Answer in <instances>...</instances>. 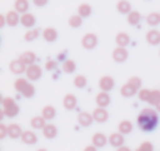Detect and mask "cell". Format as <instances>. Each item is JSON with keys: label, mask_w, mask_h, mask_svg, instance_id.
I'll list each match as a JSON object with an SVG mask.
<instances>
[{"label": "cell", "mask_w": 160, "mask_h": 151, "mask_svg": "<svg viewBox=\"0 0 160 151\" xmlns=\"http://www.w3.org/2000/svg\"><path fill=\"white\" fill-rule=\"evenodd\" d=\"M137 123H138V128L144 132H151L157 128L158 124V115L154 109L151 107H146L143 109L140 113H138V118H137Z\"/></svg>", "instance_id": "6da1fadb"}, {"label": "cell", "mask_w": 160, "mask_h": 151, "mask_svg": "<svg viewBox=\"0 0 160 151\" xmlns=\"http://www.w3.org/2000/svg\"><path fill=\"white\" fill-rule=\"evenodd\" d=\"M2 107H3L2 110H3L5 117H8V118H13L19 113V106L13 98H3L2 99Z\"/></svg>", "instance_id": "7a4b0ae2"}, {"label": "cell", "mask_w": 160, "mask_h": 151, "mask_svg": "<svg viewBox=\"0 0 160 151\" xmlns=\"http://www.w3.org/2000/svg\"><path fill=\"white\" fill-rule=\"evenodd\" d=\"M25 76H27V79H28L30 82H36L38 79H41V76H42V68L35 63V65H32V66L27 68Z\"/></svg>", "instance_id": "3957f363"}, {"label": "cell", "mask_w": 160, "mask_h": 151, "mask_svg": "<svg viewBox=\"0 0 160 151\" xmlns=\"http://www.w3.org/2000/svg\"><path fill=\"white\" fill-rule=\"evenodd\" d=\"M115 87V79L112 76H104V77L99 79V88L101 91H110Z\"/></svg>", "instance_id": "277c9868"}, {"label": "cell", "mask_w": 160, "mask_h": 151, "mask_svg": "<svg viewBox=\"0 0 160 151\" xmlns=\"http://www.w3.org/2000/svg\"><path fill=\"white\" fill-rule=\"evenodd\" d=\"M82 46H83L85 49H88V50L94 49V47L98 46V36H96L94 33H87V35L82 38Z\"/></svg>", "instance_id": "5b68a950"}, {"label": "cell", "mask_w": 160, "mask_h": 151, "mask_svg": "<svg viewBox=\"0 0 160 151\" xmlns=\"http://www.w3.org/2000/svg\"><path fill=\"white\" fill-rule=\"evenodd\" d=\"M5 16H7V25H10V27H16L18 24H21V16H22V14H19L16 10L8 11Z\"/></svg>", "instance_id": "8992f818"}, {"label": "cell", "mask_w": 160, "mask_h": 151, "mask_svg": "<svg viewBox=\"0 0 160 151\" xmlns=\"http://www.w3.org/2000/svg\"><path fill=\"white\" fill-rule=\"evenodd\" d=\"M112 57H113V60H115L116 63H122V61H126V60H127L129 52H127V49H126V47H116V49L113 50Z\"/></svg>", "instance_id": "52a82bcc"}, {"label": "cell", "mask_w": 160, "mask_h": 151, "mask_svg": "<svg viewBox=\"0 0 160 151\" xmlns=\"http://www.w3.org/2000/svg\"><path fill=\"white\" fill-rule=\"evenodd\" d=\"M10 69H11V72H14V74H22V72L27 71V65H25L21 58H18V60H13V61L10 63Z\"/></svg>", "instance_id": "ba28073f"}, {"label": "cell", "mask_w": 160, "mask_h": 151, "mask_svg": "<svg viewBox=\"0 0 160 151\" xmlns=\"http://www.w3.org/2000/svg\"><path fill=\"white\" fill-rule=\"evenodd\" d=\"M110 95H108V91H99L98 93V96H96V104H98V107H107L108 104H110Z\"/></svg>", "instance_id": "9c48e42d"}, {"label": "cell", "mask_w": 160, "mask_h": 151, "mask_svg": "<svg viewBox=\"0 0 160 151\" xmlns=\"http://www.w3.org/2000/svg\"><path fill=\"white\" fill-rule=\"evenodd\" d=\"M93 118H94V121H98V123H105V121L108 120V112H107L104 107H98V109H94V112H93Z\"/></svg>", "instance_id": "30bf717a"}, {"label": "cell", "mask_w": 160, "mask_h": 151, "mask_svg": "<svg viewBox=\"0 0 160 151\" xmlns=\"http://www.w3.org/2000/svg\"><path fill=\"white\" fill-rule=\"evenodd\" d=\"M108 143H110L112 146H116V148L124 146V134H121V132L112 134V135L108 137Z\"/></svg>", "instance_id": "8fae6325"}, {"label": "cell", "mask_w": 160, "mask_h": 151, "mask_svg": "<svg viewBox=\"0 0 160 151\" xmlns=\"http://www.w3.org/2000/svg\"><path fill=\"white\" fill-rule=\"evenodd\" d=\"M146 41L151 44V46H158L160 44V32L152 29L146 33Z\"/></svg>", "instance_id": "7c38bea8"}, {"label": "cell", "mask_w": 160, "mask_h": 151, "mask_svg": "<svg viewBox=\"0 0 160 151\" xmlns=\"http://www.w3.org/2000/svg\"><path fill=\"white\" fill-rule=\"evenodd\" d=\"M21 24L25 27V29H33L35 24H36V18L32 14V13H25L21 16Z\"/></svg>", "instance_id": "4fadbf2b"}, {"label": "cell", "mask_w": 160, "mask_h": 151, "mask_svg": "<svg viewBox=\"0 0 160 151\" xmlns=\"http://www.w3.org/2000/svg\"><path fill=\"white\" fill-rule=\"evenodd\" d=\"M42 38H44L47 43H53V41H57V38H58V32H57L53 27H47V29L42 30Z\"/></svg>", "instance_id": "5bb4252c"}, {"label": "cell", "mask_w": 160, "mask_h": 151, "mask_svg": "<svg viewBox=\"0 0 160 151\" xmlns=\"http://www.w3.org/2000/svg\"><path fill=\"white\" fill-rule=\"evenodd\" d=\"M93 121H94L93 113H88V112H80V113H78V124H80V126L87 128V126H90Z\"/></svg>", "instance_id": "9a60e30c"}, {"label": "cell", "mask_w": 160, "mask_h": 151, "mask_svg": "<svg viewBox=\"0 0 160 151\" xmlns=\"http://www.w3.org/2000/svg\"><path fill=\"white\" fill-rule=\"evenodd\" d=\"M28 8H30V2H28V0H16V2H14V10L19 14L28 13Z\"/></svg>", "instance_id": "2e32d148"}, {"label": "cell", "mask_w": 160, "mask_h": 151, "mask_svg": "<svg viewBox=\"0 0 160 151\" xmlns=\"http://www.w3.org/2000/svg\"><path fill=\"white\" fill-rule=\"evenodd\" d=\"M115 41H116V46H118V47H126V46H129V43H130V36H129L127 33H124V32H119V33L116 35Z\"/></svg>", "instance_id": "e0dca14e"}, {"label": "cell", "mask_w": 160, "mask_h": 151, "mask_svg": "<svg viewBox=\"0 0 160 151\" xmlns=\"http://www.w3.org/2000/svg\"><path fill=\"white\" fill-rule=\"evenodd\" d=\"M19 58H21V60H22V61L27 65V68L36 63V54H35V52H32V50H28V52H24V54H22Z\"/></svg>", "instance_id": "ac0fdd59"}, {"label": "cell", "mask_w": 160, "mask_h": 151, "mask_svg": "<svg viewBox=\"0 0 160 151\" xmlns=\"http://www.w3.org/2000/svg\"><path fill=\"white\" fill-rule=\"evenodd\" d=\"M63 106H64L66 110L75 109V107H77V98H75L74 95H66V96L63 98Z\"/></svg>", "instance_id": "d6986e66"}, {"label": "cell", "mask_w": 160, "mask_h": 151, "mask_svg": "<svg viewBox=\"0 0 160 151\" xmlns=\"http://www.w3.org/2000/svg\"><path fill=\"white\" fill-rule=\"evenodd\" d=\"M107 142H108V138H107L102 132H96V134L93 135V145H94L96 148H102V146H105Z\"/></svg>", "instance_id": "ffe728a7"}, {"label": "cell", "mask_w": 160, "mask_h": 151, "mask_svg": "<svg viewBox=\"0 0 160 151\" xmlns=\"http://www.w3.org/2000/svg\"><path fill=\"white\" fill-rule=\"evenodd\" d=\"M137 88L133 87V85H130L129 82L127 84H124L122 87H121V96H124V98H130V96H135L137 95Z\"/></svg>", "instance_id": "44dd1931"}, {"label": "cell", "mask_w": 160, "mask_h": 151, "mask_svg": "<svg viewBox=\"0 0 160 151\" xmlns=\"http://www.w3.org/2000/svg\"><path fill=\"white\" fill-rule=\"evenodd\" d=\"M21 138H22V142L27 143V145H35V143L38 142V137H36V134H35L33 131H25Z\"/></svg>", "instance_id": "7402d4cb"}, {"label": "cell", "mask_w": 160, "mask_h": 151, "mask_svg": "<svg viewBox=\"0 0 160 151\" xmlns=\"http://www.w3.org/2000/svg\"><path fill=\"white\" fill-rule=\"evenodd\" d=\"M22 134H24V131L21 129L19 124H10L8 126V135L11 138H19V137H22Z\"/></svg>", "instance_id": "603a6c76"}, {"label": "cell", "mask_w": 160, "mask_h": 151, "mask_svg": "<svg viewBox=\"0 0 160 151\" xmlns=\"http://www.w3.org/2000/svg\"><path fill=\"white\" fill-rule=\"evenodd\" d=\"M116 10L121 14H129L132 11V7H130V3L127 2V0H119V2L116 3Z\"/></svg>", "instance_id": "cb8c5ba5"}, {"label": "cell", "mask_w": 160, "mask_h": 151, "mask_svg": "<svg viewBox=\"0 0 160 151\" xmlns=\"http://www.w3.org/2000/svg\"><path fill=\"white\" fill-rule=\"evenodd\" d=\"M39 35H42L38 29H28L27 32H25V35H24V39L27 41V43H32V41H35Z\"/></svg>", "instance_id": "d4e9b609"}, {"label": "cell", "mask_w": 160, "mask_h": 151, "mask_svg": "<svg viewBox=\"0 0 160 151\" xmlns=\"http://www.w3.org/2000/svg\"><path fill=\"white\" fill-rule=\"evenodd\" d=\"M28 84H30V81H28V79L19 77V79H16V82H14V88H16V91H18V93H21V95H22V91L28 87Z\"/></svg>", "instance_id": "484cf974"}, {"label": "cell", "mask_w": 160, "mask_h": 151, "mask_svg": "<svg viewBox=\"0 0 160 151\" xmlns=\"http://www.w3.org/2000/svg\"><path fill=\"white\" fill-rule=\"evenodd\" d=\"M146 22H148L151 27H157V25L160 24V13H155V11L149 13V14L146 16Z\"/></svg>", "instance_id": "4316f807"}, {"label": "cell", "mask_w": 160, "mask_h": 151, "mask_svg": "<svg viewBox=\"0 0 160 151\" xmlns=\"http://www.w3.org/2000/svg\"><path fill=\"white\" fill-rule=\"evenodd\" d=\"M55 115H57L55 107H53V106H46V107L42 109V115H41V117H44L47 121H50V120L55 118Z\"/></svg>", "instance_id": "83f0119b"}, {"label": "cell", "mask_w": 160, "mask_h": 151, "mask_svg": "<svg viewBox=\"0 0 160 151\" xmlns=\"http://www.w3.org/2000/svg\"><path fill=\"white\" fill-rule=\"evenodd\" d=\"M46 121L47 120L44 117H33L30 123H32V128L33 129H44L46 128Z\"/></svg>", "instance_id": "f1b7e54d"}, {"label": "cell", "mask_w": 160, "mask_h": 151, "mask_svg": "<svg viewBox=\"0 0 160 151\" xmlns=\"http://www.w3.org/2000/svg\"><path fill=\"white\" fill-rule=\"evenodd\" d=\"M57 126H53V124H46V128L42 129V134H44V137L46 138H53V137H57Z\"/></svg>", "instance_id": "f546056e"}, {"label": "cell", "mask_w": 160, "mask_h": 151, "mask_svg": "<svg viewBox=\"0 0 160 151\" xmlns=\"http://www.w3.org/2000/svg\"><path fill=\"white\" fill-rule=\"evenodd\" d=\"M91 11H93V10H91V7H90L88 3H82V5L78 7V10H77V14H80V16L85 19V18L91 16Z\"/></svg>", "instance_id": "4dcf8cb0"}, {"label": "cell", "mask_w": 160, "mask_h": 151, "mask_svg": "<svg viewBox=\"0 0 160 151\" xmlns=\"http://www.w3.org/2000/svg\"><path fill=\"white\" fill-rule=\"evenodd\" d=\"M82 24H83V18L80 16V14H72V16L69 18V25H71L72 29H78Z\"/></svg>", "instance_id": "1f68e13d"}, {"label": "cell", "mask_w": 160, "mask_h": 151, "mask_svg": "<svg viewBox=\"0 0 160 151\" xmlns=\"http://www.w3.org/2000/svg\"><path fill=\"white\" fill-rule=\"evenodd\" d=\"M140 19H141V14H140L138 11H130V13L127 14V22H129L130 25H138Z\"/></svg>", "instance_id": "d6a6232c"}, {"label": "cell", "mask_w": 160, "mask_h": 151, "mask_svg": "<svg viewBox=\"0 0 160 151\" xmlns=\"http://www.w3.org/2000/svg\"><path fill=\"white\" fill-rule=\"evenodd\" d=\"M87 84H88V81H87V77L85 76H75L74 77V85L77 87V88H85L87 87Z\"/></svg>", "instance_id": "836d02e7"}, {"label": "cell", "mask_w": 160, "mask_h": 151, "mask_svg": "<svg viewBox=\"0 0 160 151\" xmlns=\"http://www.w3.org/2000/svg\"><path fill=\"white\" fill-rule=\"evenodd\" d=\"M75 68H77V66H75V61H74V60H69V58H68L66 61H63V71H64L66 74L74 72Z\"/></svg>", "instance_id": "e575fe53"}, {"label": "cell", "mask_w": 160, "mask_h": 151, "mask_svg": "<svg viewBox=\"0 0 160 151\" xmlns=\"http://www.w3.org/2000/svg\"><path fill=\"white\" fill-rule=\"evenodd\" d=\"M132 128H133L132 123L127 121V120H124V121L119 123V128H118V129H119L121 134H130V132H132Z\"/></svg>", "instance_id": "d590c367"}, {"label": "cell", "mask_w": 160, "mask_h": 151, "mask_svg": "<svg viewBox=\"0 0 160 151\" xmlns=\"http://www.w3.org/2000/svg\"><path fill=\"white\" fill-rule=\"evenodd\" d=\"M158 102H160V90H151L149 104H151V106H157Z\"/></svg>", "instance_id": "8d00e7d4"}, {"label": "cell", "mask_w": 160, "mask_h": 151, "mask_svg": "<svg viewBox=\"0 0 160 151\" xmlns=\"http://www.w3.org/2000/svg\"><path fill=\"white\" fill-rule=\"evenodd\" d=\"M138 98H140V101L149 102V98H151V90H146V88L140 90V91H138Z\"/></svg>", "instance_id": "74e56055"}, {"label": "cell", "mask_w": 160, "mask_h": 151, "mask_svg": "<svg viewBox=\"0 0 160 151\" xmlns=\"http://www.w3.org/2000/svg\"><path fill=\"white\" fill-rule=\"evenodd\" d=\"M22 96H24V98H32V96H35V87H33V84H28V87L22 91Z\"/></svg>", "instance_id": "f35d334b"}, {"label": "cell", "mask_w": 160, "mask_h": 151, "mask_svg": "<svg viewBox=\"0 0 160 151\" xmlns=\"http://www.w3.org/2000/svg\"><path fill=\"white\" fill-rule=\"evenodd\" d=\"M127 82H129L130 85H133V87H135L137 90H138V88L141 87V79H140V77H137V76H133V77H130V79H129Z\"/></svg>", "instance_id": "ab89813d"}, {"label": "cell", "mask_w": 160, "mask_h": 151, "mask_svg": "<svg viewBox=\"0 0 160 151\" xmlns=\"http://www.w3.org/2000/svg\"><path fill=\"white\" fill-rule=\"evenodd\" d=\"M137 151H152V143H149V142H144Z\"/></svg>", "instance_id": "60d3db41"}, {"label": "cell", "mask_w": 160, "mask_h": 151, "mask_svg": "<svg viewBox=\"0 0 160 151\" xmlns=\"http://www.w3.org/2000/svg\"><path fill=\"white\" fill-rule=\"evenodd\" d=\"M46 69H47V71H55V69H57V61L49 60V61L46 63Z\"/></svg>", "instance_id": "b9f144b4"}, {"label": "cell", "mask_w": 160, "mask_h": 151, "mask_svg": "<svg viewBox=\"0 0 160 151\" xmlns=\"http://www.w3.org/2000/svg\"><path fill=\"white\" fill-rule=\"evenodd\" d=\"M7 135H8V126L0 124V138H3V137H7Z\"/></svg>", "instance_id": "7bdbcfd3"}, {"label": "cell", "mask_w": 160, "mask_h": 151, "mask_svg": "<svg viewBox=\"0 0 160 151\" xmlns=\"http://www.w3.org/2000/svg\"><path fill=\"white\" fill-rule=\"evenodd\" d=\"M33 3H35V7L42 8V7H46V5L49 3V0H33Z\"/></svg>", "instance_id": "ee69618b"}, {"label": "cell", "mask_w": 160, "mask_h": 151, "mask_svg": "<svg viewBox=\"0 0 160 151\" xmlns=\"http://www.w3.org/2000/svg\"><path fill=\"white\" fill-rule=\"evenodd\" d=\"M7 25V16H0V27Z\"/></svg>", "instance_id": "f6af8a7d"}, {"label": "cell", "mask_w": 160, "mask_h": 151, "mask_svg": "<svg viewBox=\"0 0 160 151\" xmlns=\"http://www.w3.org/2000/svg\"><path fill=\"white\" fill-rule=\"evenodd\" d=\"M83 151H96V146H94V145H93V146H87Z\"/></svg>", "instance_id": "bcb514c9"}, {"label": "cell", "mask_w": 160, "mask_h": 151, "mask_svg": "<svg viewBox=\"0 0 160 151\" xmlns=\"http://www.w3.org/2000/svg\"><path fill=\"white\" fill-rule=\"evenodd\" d=\"M58 60H60V61H66L68 58H64V54H60V55H58Z\"/></svg>", "instance_id": "7dc6e473"}, {"label": "cell", "mask_w": 160, "mask_h": 151, "mask_svg": "<svg viewBox=\"0 0 160 151\" xmlns=\"http://www.w3.org/2000/svg\"><path fill=\"white\" fill-rule=\"evenodd\" d=\"M118 151H132V149L127 148V146H121V148H118Z\"/></svg>", "instance_id": "c3c4849f"}, {"label": "cell", "mask_w": 160, "mask_h": 151, "mask_svg": "<svg viewBox=\"0 0 160 151\" xmlns=\"http://www.w3.org/2000/svg\"><path fill=\"white\" fill-rule=\"evenodd\" d=\"M155 109H157V110H158V112H160V102H158V104H157V106H155Z\"/></svg>", "instance_id": "681fc988"}, {"label": "cell", "mask_w": 160, "mask_h": 151, "mask_svg": "<svg viewBox=\"0 0 160 151\" xmlns=\"http://www.w3.org/2000/svg\"><path fill=\"white\" fill-rule=\"evenodd\" d=\"M38 151H47V149H44V148H41V149H38Z\"/></svg>", "instance_id": "f907efd6"}, {"label": "cell", "mask_w": 160, "mask_h": 151, "mask_svg": "<svg viewBox=\"0 0 160 151\" xmlns=\"http://www.w3.org/2000/svg\"><path fill=\"white\" fill-rule=\"evenodd\" d=\"M158 55H160V50H158Z\"/></svg>", "instance_id": "816d5d0a"}]
</instances>
